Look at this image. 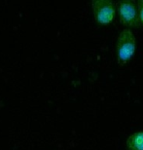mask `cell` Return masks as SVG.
<instances>
[{
  "instance_id": "5",
  "label": "cell",
  "mask_w": 143,
  "mask_h": 150,
  "mask_svg": "<svg viewBox=\"0 0 143 150\" xmlns=\"http://www.w3.org/2000/svg\"><path fill=\"white\" fill-rule=\"evenodd\" d=\"M136 6H137L139 22H140L141 26H143V0H139L138 2H136Z\"/></svg>"
},
{
  "instance_id": "4",
  "label": "cell",
  "mask_w": 143,
  "mask_h": 150,
  "mask_svg": "<svg viewBox=\"0 0 143 150\" xmlns=\"http://www.w3.org/2000/svg\"><path fill=\"white\" fill-rule=\"evenodd\" d=\"M128 150H143V131L135 132L127 139Z\"/></svg>"
},
{
  "instance_id": "2",
  "label": "cell",
  "mask_w": 143,
  "mask_h": 150,
  "mask_svg": "<svg viewBox=\"0 0 143 150\" xmlns=\"http://www.w3.org/2000/svg\"><path fill=\"white\" fill-rule=\"evenodd\" d=\"M116 8L118 10L119 19L122 25L127 28H140V22H139L138 11L136 2L132 0H123L119 1L116 4Z\"/></svg>"
},
{
  "instance_id": "3",
  "label": "cell",
  "mask_w": 143,
  "mask_h": 150,
  "mask_svg": "<svg viewBox=\"0 0 143 150\" xmlns=\"http://www.w3.org/2000/svg\"><path fill=\"white\" fill-rule=\"evenodd\" d=\"M92 8L97 25H108L113 22L116 14V4L111 0H94Z\"/></svg>"
},
{
  "instance_id": "1",
  "label": "cell",
  "mask_w": 143,
  "mask_h": 150,
  "mask_svg": "<svg viewBox=\"0 0 143 150\" xmlns=\"http://www.w3.org/2000/svg\"><path fill=\"white\" fill-rule=\"evenodd\" d=\"M136 51V38L130 28L121 31L116 42V56L119 65L123 67L133 58Z\"/></svg>"
}]
</instances>
